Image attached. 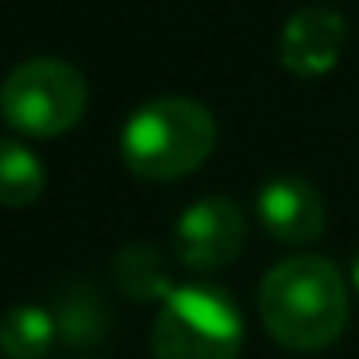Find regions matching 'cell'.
I'll return each instance as SVG.
<instances>
[{
	"instance_id": "6da1fadb",
	"label": "cell",
	"mask_w": 359,
	"mask_h": 359,
	"mask_svg": "<svg viewBox=\"0 0 359 359\" xmlns=\"http://www.w3.org/2000/svg\"><path fill=\"white\" fill-rule=\"evenodd\" d=\"M263 325L282 348H332L348 328V282L340 266L320 255H290L271 266L259 286Z\"/></svg>"
},
{
	"instance_id": "7a4b0ae2",
	"label": "cell",
	"mask_w": 359,
	"mask_h": 359,
	"mask_svg": "<svg viewBox=\"0 0 359 359\" xmlns=\"http://www.w3.org/2000/svg\"><path fill=\"white\" fill-rule=\"evenodd\" d=\"M217 147V120L201 101L155 97L128 116L120 132V158L147 182H174L194 174Z\"/></svg>"
},
{
	"instance_id": "3957f363",
	"label": "cell",
	"mask_w": 359,
	"mask_h": 359,
	"mask_svg": "<svg viewBox=\"0 0 359 359\" xmlns=\"http://www.w3.org/2000/svg\"><path fill=\"white\" fill-rule=\"evenodd\" d=\"M240 340V305L220 286H174L151 328L155 359H236Z\"/></svg>"
},
{
	"instance_id": "277c9868",
	"label": "cell",
	"mask_w": 359,
	"mask_h": 359,
	"mask_svg": "<svg viewBox=\"0 0 359 359\" xmlns=\"http://www.w3.org/2000/svg\"><path fill=\"white\" fill-rule=\"evenodd\" d=\"M89 86L78 66L62 58H27L0 81V116L24 135H62L86 116Z\"/></svg>"
},
{
	"instance_id": "5b68a950",
	"label": "cell",
	"mask_w": 359,
	"mask_h": 359,
	"mask_svg": "<svg viewBox=\"0 0 359 359\" xmlns=\"http://www.w3.org/2000/svg\"><path fill=\"white\" fill-rule=\"evenodd\" d=\"M248 240V224L236 201L201 197L178 217L174 228V255L186 271H220L236 263Z\"/></svg>"
},
{
	"instance_id": "8992f818",
	"label": "cell",
	"mask_w": 359,
	"mask_h": 359,
	"mask_svg": "<svg viewBox=\"0 0 359 359\" xmlns=\"http://www.w3.org/2000/svg\"><path fill=\"white\" fill-rule=\"evenodd\" d=\"M348 24L332 4H305L282 24L278 58L297 78H320L340 62Z\"/></svg>"
},
{
	"instance_id": "52a82bcc",
	"label": "cell",
	"mask_w": 359,
	"mask_h": 359,
	"mask_svg": "<svg viewBox=\"0 0 359 359\" xmlns=\"http://www.w3.org/2000/svg\"><path fill=\"white\" fill-rule=\"evenodd\" d=\"M259 224L278 243H313L325 232V197L317 186L294 174H278L259 189Z\"/></svg>"
},
{
	"instance_id": "ba28073f",
	"label": "cell",
	"mask_w": 359,
	"mask_h": 359,
	"mask_svg": "<svg viewBox=\"0 0 359 359\" xmlns=\"http://www.w3.org/2000/svg\"><path fill=\"white\" fill-rule=\"evenodd\" d=\"M50 320H55L58 344L66 348H97L104 344L112 320L104 309V297L97 294L93 282H66L50 302Z\"/></svg>"
},
{
	"instance_id": "9c48e42d",
	"label": "cell",
	"mask_w": 359,
	"mask_h": 359,
	"mask_svg": "<svg viewBox=\"0 0 359 359\" xmlns=\"http://www.w3.org/2000/svg\"><path fill=\"white\" fill-rule=\"evenodd\" d=\"M112 282L132 302H166L174 294V282H170V271H166L163 251L151 248V243H128L112 259Z\"/></svg>"
},
{
	"instance_id": "30bf717a",
	"label": "cell",
	"mask_w": 359,
	"mask_h": 359,
	"mask_svg": "<svg viewBox=\"0 0 359 359\" xmlns=\"http://www.w3.org/2000/svg\"><path fill=\"white\" fill-rule=\"evenodd\" d=\"M55 340V320L43 305H12L0 317V351L8 359H43Z\"/></svg>"
},
{
	"instance_id": "8fae6325",
	"label": "cell",
	"mask_w": 359,
	"mask_h": 359,
	"mask_svg": "<svg viewBox=\"0 0 359 359\" xmlns=\"http://www.w3.org/2000/svg\"><path fill=\"white\" fill-rule=\"evenodd\" d=\"M43 186H47V174H43L39 158L20 140L0 135V205L24 209V205L39 201Z\"/></svg>"
},
{
	"instance_id": "7c38bea8",
	"label": "cell",
	"mask_w": 359,
	"mask_h": 359,
	"mask_svg": "<svg viewBox=\"0 0 359 359\" xmlns=\"http://www.w3.org/2000/svg\"><path fill=\"white\" fill-rule=\"evenodd\" d=\"M351 286L359 290V255H355V263H351Z\"/></svg>"
}]
</instances>
